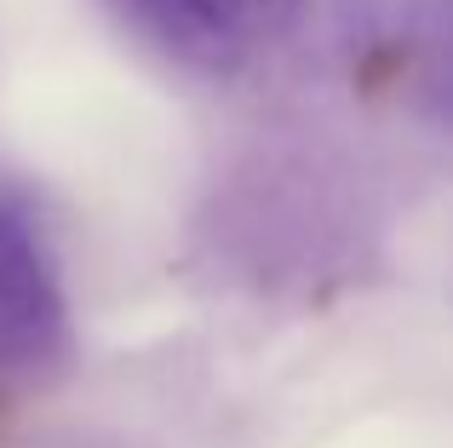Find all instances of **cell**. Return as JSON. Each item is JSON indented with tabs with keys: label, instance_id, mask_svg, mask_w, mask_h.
Here are the masks:
<instances>
[{
	"label": "cell",
	"instance_id": "6da1fadb",
	"mask_svg": "<svg viewBox=\"0 0 453 448\" xmlns=\"http://www.w3.org/2000/svg\"><path fill=\"white\" fill-rule=\"evenodd\" d=\"M110 6L155 52L207 75H230L281 46L304 0H110Z\"/></svg>",
	"mask_w": 453,
	"mask_h": 448
},
{
	"label": "cell",
	"instance_id": "7a4b0ae2",
	"mask_svg": "<svg viewBox=\"0 0 453 448\" xmlns=\"http://www.w3.org/2000/svg\"><path fill=\"white\" fill-rule=\"evenodd\" d=\"M64 345V293L35 224L0 202V374L35 368Z\"/></svg>",
	"mask_w": 453,
	"mask_h": 448
}]
</instances>
